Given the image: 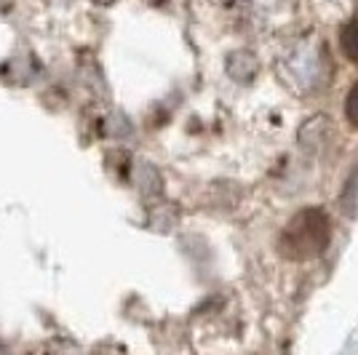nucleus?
I'll list each match as a JSON object with an SVG mask.
<instances>
[{
	"label": "nucleus",
	"mask_w": 358,
	"mask_h": 355,
	"mask_svg": "<svg viewBox=\"0 0 358 355\" xmlns=\"http://www.w3.org/2000/svg\"><path fill=\"white\" fill-rule=\"evenodd\" d=\"M331 238V224L321 208H302L281 233V254L289 259H313L324 254Z\"/></svg>",
	"instance_id": "obj_1"
},
{
	"label": "nucleus",
	"mask_w": 358,
	"mask_h": 355,
	"mask_svg": "<svg viewBox=\"0 0 358 355\" xmlns=\"http://www.w3.org/2000/svg\"><path fill=\"white\" fill-rule=\"evenodd\" d=\"M343 51L348 59L358 61V19L343 27Z\"/></svg>",
	"instance_id": "obj_2"
},
{
	"label": "nucleus",
	"mask_w": 358,
	"mask_h": 355,
	"mask_svg": "<svg viewBox=\"0 0 358 355\" xmlns=\"http://www.w3.org/2000/svg\"><path fill=\"white\" fill-rule=\"evenodd\" d=\"M345 115H348V120L358 129V83L350 89L348 99H345Z\"/></svg>",
	"instance_id": "obj_3"
}]
</instances>
